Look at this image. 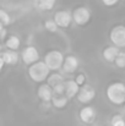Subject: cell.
<instances>
[{
  "label": "cell",
  "instance_id": "15",
  "mask_svg": "<svg viewBox=\"0 0 125 126\" xmlns=\"http://www.w3.org/2000/svg\"><path fill=\"white\" fill-rule=\"evenodd\" d=\"M50 102H52V105H53L54 108H56V109H63V108L66 107V104H68V98H66L64 94H63V95L53 94Z\"/></svg>",
  "mask_w": 125,
  "mask_h": 126
},
{
  "label": "cell",
  "instance_id": "27",
  "mask_svg": "<svg viewBox=\"0 0 125 126\" xmlns=\"http://www.w3.org/2000/svg\"><path fill=\"white\" fill-rule=\"evenodd\" d=\"M119 1H124V0H119Z\"/></svg>",
  "mask_w": 125,
  "mask_h": 126
},
{
  "label": "cell",
  "instance_id": "14",
  "mask_svg": "<svg viewBox=\"0 0 125 126\" xmlns=\"http://www.w3.org/2000/svg\"><path fill=\"white\" fill-rule=\"evenodd\" d=\"M119 51H120V50H119L118 48H115V47H107V48L103 49V58H104L107 61L113 63V61L115 60L117 55L119 54Z\"/></svg>",
  "mask_w": 125,
  "mask_h": 126
},
{
  "label": "cell",
  "instance_id": "18",
  "mask_svg": "<svg viewBox=\"0 0 125 126\" xmlns=\"http://www.w3.org/2000/svg\"><path fill=\"white\" fill-rule=\"evenodd\" d=\"M56 0H38V7L43 11H49L54 7Z\"/></svg>",
  "mask_w": 125,
  "mask_h": 126
},
{
  "label": "cell",
  "instance_id": "11",
  "mask_svg": "<svg viewBox=\"0 0 125 126\" xmlns=\"http://www.w3.org/2000/svg\"><path fill=\"white\" fill-rule=\"evenodd\" d=\"M37 94H38L41 100L48 103V102H50V99L53 97V89H52L50 86H48L47 83H42L38 87V89H37Z\"/></svg>",
  "mask_w": 125,
  "mask_h": 126
},
{
  "label": "cell",
  "instance_id": "24",
  "mask_svg": "<svg viewBox=\"0 0 125 126\" xmlns=\"http://www.w3.org/2000/svg\"><path fill=\"white\" fill-rule=\"evenodd\" d=\"M74 81L76 82V84H77L79 87H81V86H83V84H85V82H86V76H85L83 74H79Z\"/></svg>",
  "mask_w": 125,
  "mask_h": 126
},
{
  "label": "cell",
  "instance_id": "7",
  "mask_svg": "<svg viewBox=\"0 0 125 126\" xmlns=\"http://www.w3.org/2000/svg\"><path fill=\"white\" fill-rule=\"evenodd\" d=\"M96 97V91L92 86L89 84H83L79 88V92H77V99L83 103V104H88L91 103Z\"/></svg>",
  "mask_w": 125,
  "mask_h": 126
},
{
  "label": "cell",
  "instance_id": "28",
  "mask_svg": "<svg viewBox=\"0 0 125 126\" xmlns=\"http://www.w3.org/2000/svg\"><path fill=\"white\" fill-rule=\"evenodd\" d=\"M108 126H110V125H108Z\"/></svg>",
  "mask_w": 125,
  "mask_h": 126
},
{
  "label": "cell",
  "instance_id": "9",
  "mask_svg": "<svg viewBox=\"0 0 125 126\" xmlns=\"http://www.w3.org/2000/svg\"><path fill=\"white\" fill-rule=\"evenodd\" d=\"M79 67V59L74 55H68V56H64V61H63V65H61V69L68 72V74H72L77 70Z\"/></svg>",
  "mask_w": 125,
  "mask_h": 126
},
{
  "label": "cell",
  "instance_id": "19",
  "mask_svg": "<svg viewBox=\"0 0 125 126\" xmlns=\"http://www.w3.org/2000/svg\"><path fill=\"white\" fill-rule=\"evenodd\" d=\"M10 22H11V17H10V15H9L5 10L0 9V23L5 27V26L10 25Z\"/></svg>",
  "mask_w": 125,
  "mask_h": 126
},
{
  "label": "cell",
  "instance_id": "21",
  "mask_svg": "<svg viewBox=\"0 0 125 126\" xmlns=\"http://www.w3.org/2000/svg\"><path fill=\"white\" fill-rule=\"evenodd\" d=\"M44 27H45L47 31H49L52 33L56 32V30H58V27H56V25H55V22L53 20H47L45 23H44Z\"/></svg>",
  "mask_w": 125,
  "mask_h": 126
},
{
  "label": "cell",
  "instance_id": "5",
  "mask_svg": "<svg viewBox=\"0 0 125 126\" xmlns=\"http://www.w3.org/2000/svg\"><path fill=\"white\" fill-rule=\"evenodd\" d=\"M71 17L76 22V25L86 26L89 22V20H91V11L86 6H80V7H76L71 12Z\"/></svg>",
  "mask_w": 125,
  "mask_h": 126
},
{
  "label": "cell",
  "instance_id": "13",
  "mask_svg": "<svg viewBox=\"0 0 125 126\" xmlns=\"http://www.w3.org/2000/svg\"><path fill=\"white\" fill-rule=\"evenodd\" d=\"M0 58L2 59V61H4L5 65H15L18 61V54L16 51H12V50L2 51L1 55H0Z\"/></svg>",
  "mask_w": 125,
  "mask_h": 126
},
{
  "label": "cell",
  "instance_id": "6",
  "mask_svg": "<svg viewBox=\"0 0 125 126\" xmlns=\"http://www.w3.org/2000/svg\"><path fill=\"white\" fill-rule=\"evenodd\" d=\"M53 21L55 22L56 27L60 28H68L71 22H72V17H71V12L68 10H59L55 12Z\"/></svg>",
  "mask_w": 125,
  "mask_h": 126
},
{
  "label": "cell",
  "instance_id": "29",
  "mask_svg": "<svg viewBox=\"0 0 125 126\" xmlns=\"http://www.w3.org/2000/svg\"><path fill=\"white\" fill-rule=\"evenodd\" d=\"M88 126H91V125H88Z\"/></svg>",
  "mask_w": 125,
  "mask_h": 126
},
{
  "label": "cell",
  "instance_id": "20",
  "mask_svg": "<svg viewBox=\"0 0 125 126\" xmlns=\"http://www.w3.org/2000/svg\"><path fill=\"white\" fill-rule=\"evenodd\" d=\"M114 63H115V65H117L118 67H120V69L124 67L125 66V54H124V51H119V54L117 55Z\"/></svg>",
  "mask_w": 125,
  "mask_h": 126
},
{
  "label": "cell",
  "instance_id": "16",
  "mask_svg": "<svg viewBox=\"0 0 125 126\" xmlns=\"http://www.w3.org/2000/svg\"><path fill=\"white\" fill-rule=\"evenodd\" d=\"M20 44H21V42H20V38L17 36H10L5 41V45L9 48V50H12V51L17 50L20 48Z\"/></svg>",
  "mask_w": 125,
  "mask_h": 126
},
{
  "label": "cell",
  "instance_id": "2",
  "mask_svg": "<svg viewBox=\"0 0 125 126\" xmlns=\"http://www.w3.org/2000/svg\"><path fill=\"white\" fill-rule=\"evenodd\" d=\"M49 69L45 66V64L43 61H37L35 64H32L28 69V75L32 79V81L35 82H43L47 80V77L49 76Z\"/></svg>",
  "mask_w": 125,
  "mask_h": 126
},
{
  "label": "cell",
  "instance_id": "10",
  "mask_svg": "<svg viewBox=\"0 0 125 126\" xmlns=\"http://www.w3.org/2000/svg\"><path fill=\"white\" fill-rule=\"evenodd\" d=\"M79 115H80V119H81L82 123H85V124H91L94 120V118H96V111H94V109L92 107L86 105V107H83L82 109L80 110V114Z\"/></svg>",
  "mask_w": 125,
  "mask_h": 126
},
{
  "label": "cell",
  "instance_id": "1",
  "mask_svg": "<svg viewBox=\"0 0 125 126\" xmlns=\"http://www.w3.org/2000/svg\"><path fill=\"white\" fill-rule=\"evenodd\" d=\"M107 98L112 104L123 105L125 102V84L122 82H113L107 87Z\"/></svg>",
  "mask_w": 125,
  "mask_h": 126
},
{
  "label": "cell",
  "instance_id": "17",
  "mask_svg": "<svg viewBox=\"0 0 125 126\" xmlns=\"http://www.w3.org/2000/svg\"><path fill=\"white\" fill-rule=\"evenodd\" d=\"M63 82H64L63 76H61L60 74H56V72H54V74H52V75H49V76L47 77V84L50 86L52 88H53L54 86H56V84L63 83Z\"/></svg>",
  "mask_w": 125,
  "mask_h": 126
},
{
  "label": "cell",
  "instance_id": "23",
  "mask_svg": "<svg viewBox=\"0 0 125 126\" xmlns=\"http://www.w3.org/2000/svg\"><path fill=\"white\" fill-rule=\"evenodd\" d=\"M52 89H53V94L63 95V94H64V82H63V83L56 84V86H54Z\"/></svg>",
  "mask_w": 125,
  "mask_h": 126
},
{
  "label": "cell",
  "instance_id": "8",
  "mask_svg": "<svg viewBox=\"0 0 125 126\" xmlns=\"http://www.w3.org/2000/svg\"><path fill=\"white\" fill-rule=\"evenodd\" d=\"M21 59L22 61L26 64V65H32L37 61H39V53L37 50V48L30 45V47H26L22 53H21Z\"/></svg>",
  "mask_w": 125,
  "mask_h": 126
},
{
  "label": "cell",
  "instance_id": "12",
  "mask_svg": "<svg viewBox=\"0 0 125 126\" xmlns=\"http://www.w3.org/2000/svg\"><path fill=\"white\" fill-rule=\"evenodd\" d=\"M79 86L76 84L75 81H64V95L69 98H74L77 95L79 92Z\"/></svg>",
  "mask_w": 125,
  "mask_h": 126
},
{
  "label": "cell",
  "instance_id": "26",
  "mask_svg": "<svg viewBox=\"0 0 125 126\" xmlns=\"http://www.w3.org/2000/svg\"><path fill=\"white\" fill-rule=\"evenodd\" d=\"M4 66H5V64H4V61H2V59L0 58V72H1V70L4 69Z\"/></svg>",
  "mask_w": 125,
  "mask_h": 126
},
{
  "label": "cell",
  "instance_id": "25",
  "mask_svg": "<svg viewBox=\"0 0 125 126\" xmlns=\"http://www.w3.org/2000/svg\"><path fill=\"white\" fill-rule=\"evenodd\" d=\"M119 0H102V2L106 5V6H114L118 4Z\"/></svg>",
  "mask_w": 125,
  "mask_h": 126
},
{
  "label": "cell",
  "instance_id": "22",
  "mask_svg": "<svg viewBox=\"0 0 125 126\" xmlns=\"http://www.w3.org/2000/svg\"><path fill=\"white\" fill-rule=\"evenodd\" d=\"M110 126H125L123 116L122 115H114L112 118V125Z\"/></svg>",
  "mask_w": 125,
  "mask_h": 126
},
{
  "label": "cell",
  "instance_id": "4",
  "mask_svg": "<svg viewBox=\"0 0 125 126\" xmlns=\"http://www.w3.org/2000/svg\"><path fill=\"white\" fill-rule=\"evenodd\" d=\"M110 42L114 44L115 48H124L125 47V27L123 25H118L112 28L109 33Z\"/></svg>",
  "mask_w": 125,
  "mask_h": 126
},
{
  "label": "cell",
  "instance_id": "3",
  "mask_svg": "<svg viewBox=\"0 0 125 126\" xmlns=\"http://www.w3.org/2000/svg\"><path fill=\"white\" fill-rule=\"evenodd\" d=\"M63 61H64V55L61 51L59 50H50L45 54L44 56V64L45 66L53 71H56L59 69H61V65H63Z\"/></svg>",
  "mask_w": 125,
  "mask_h": 126
}]
</instances>
